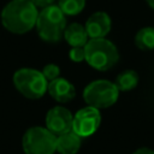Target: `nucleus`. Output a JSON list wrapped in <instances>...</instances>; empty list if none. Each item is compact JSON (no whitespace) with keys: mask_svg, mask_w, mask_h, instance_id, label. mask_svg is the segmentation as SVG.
<instances>
[{"mask_svg":"<svg viewBox=\"0 0 154 154\" xmlns=\"http://www.w3.org/2000/svg\"><path fill=\"white\" fill-rule=\"evenodd\" d=\"M72 122L73 116L67 108L63 106H55L46 114V128L55 136L71 130Z\"/></svg>","mask_w":154,"mask_h":154,"instance_id":"obj_8","label":"nucleus"},{"mask_svg":"<svg viewBox=\"0 0 154 154\" xmlns=\"http://www.w3.org/2000/svg\"><path fill=\"white\" fill-rule=\"evenodd\" d=\"M22 146L25 154H54L57 136L47 128L34 126L25 131Z\"/></svg>","mask_w":154,"mask_h":154,"instance_id":"obj_6","label":"nucleus"},{"mask_svg":"<svg viewBox=\"0 0 154 154\" xmlns=\"http://www.w3.org/2000/svg\"><path fill=\"white\" fill-rule=\"evenodd\" d=\"M47 91L55 101L61 102V103L71 101L76 95L75 87L67 79L60 78V77H58L53 81H49Z\"/></svg>","mask_w":154,"mask_h":154,"instance_id":"obj_10","label":"nucleus"},{"mask_svg":"<svg viewBox=\"0 0 154 154\" xmlns=\"http://www.w3.org/2000/svg\"><path fill=\"white\" fill-rule=\"evenodd\" d=\"M69 57L72 61L75 63H81L85 60V54H84V47H72L70 49Z\"/></svg>","mask_w":154,"mask_h":154,"instance_id":"obj_17","label":"nucleus"},{"mask_svg":"<svg viewBox=\"0 0 154 154\" xmlns=\"http://www.w3.org/2000/svg\"><path fill=\"white\" fill-rule=\"evenodd\" d=\"M37 14L31 0H12L1 11V23L10 32L22 35L35 26Z\"/></svg>","mask_w":154,"mask_h":154,"instance_id":"obj_1","label":"nucleus"},{"mask_svg":"<svg viewBox=\"0 0 154 154\" xmlns=\"http://www.w3.org/2000/svg\"><path fill=\"white\" fill-rule=\"evenodd\" d=\"M119 89L114 82L96 79L90 82L83 90V99L88 106L95 108H107L114 105L119 96Z\"/></svg>","mask_w":154,"mask_h":154,"instance_id":"obj_5","label":"nucleus"},{"mask_svg":"<svg viewBox=\"0 0 154 154\" xmlns=\"http://www.w3.org/2000/svg\"><path fill=\"white\" fill-rule=\"evenodd\" d=\"M114 83L119 91L132 90L138 84V75L135 70H125L117 76Z\"/></svg>","mask_w":154,"mask_h":154,"instance_id":"obj_13","label":"nucleus"},{"mask_svg":"<svg viewBox=\"0 0 154 154\" xmlns=\"http://www.w3.org/2000/svg\"><path fill=\"white\" fill-rule=\"evenodd\" d=\"M111 26H112V22L109 16L102 11L93 13L87 19V23L84 25L87 34L90 38L106 37V35L111 30Z\"/></svg>","mask_w":154,"mask_h":154,"instance_id":"obj_9","label":"nucleus"},{"mask_svg":"<svg viewBox=\"0 0 154 154\" xmlns=\"http://www.w3.org/2000/svg\"><path fill=\"white\" fill-rule=\"evenodd\" d=\"M146 2L148 4V6H149L150 8L154 10V0H146Z\"/></svg>","mask_w":154,"mask_h":154,"instance_id":"obj_20","label":"nucleus"},{"mask_svg":"<svg viewBox=\"0 0 154 154\" xmlns=\"http://www.w3.org/2000/svg\"><path fill=\"white\" fill-rule=\"evenodd\" d=\"M58 6L65 16H75L84 8L85 0H59Z\"/></svg>","mask_w":154,"mask_h":154,"instance_id":"obj_15","label":"nucleus"},{"mask_svg":"<svg viewBox=\"0 0 154 154\" xmlns=\"http://www.w3.org/2000/svg\"><path fill=\"white\" fill-rule=\"evenodd\" d=\"M84 54L87 63L99 71L112 69L119 60L117 47L106 37L89 38L84 45Z\"/></svg>","mask_w":154,"mask_h":154,"instance_id":"obj_2","label":"nucleus"},{"mask_svg":"<svg viewBox=\"0 0 154 154\" xmlns=\"http://www.w3.org/2000/svg\"><path fill=\"white\" fill-rule=\"evenodd\" d=\"M31 2L36 6V8H45L49 5H53L54 0H31Z\"/></svg>","mask_w":154,"mask_h":154,"instance_id":"obj_18","label":"nucleus"},{"mask_svg":"<svg viewBox=\"0 0 154 154\" xmlns=\"http://www.w3.org/2000/svg\"><path fill=\"white\" fill-rule=\"evenodd\" d=\"M63 37L71 47H84L89 38L85 28L78 23H72L66 26Z\"/></svg>","mask_w":154,"mask_h":154,"instance_id":"obj_12","label":"nucleus"},{"mask_svg":"<svg viewBox=\"0 0 154 154\" xmlns=\"http://www.w3.org/2000/svg\"><path fill=\"white\" fill-rule=\"evenodd\" d=\"M132 154H154V150L150 148H147V147H142V148L136 149Z\"/></svg>","mask_w":154,"mask_h":154,"instance_id":"obj_19","label":"nucleus"},{"mask_svg":"<svg viewBox=\"0 0 154 154\" xmlns=\"http://www.w3.org/2000/svg\"><path fill=\"white\" fill-rule=\"evenodd\" d=\"M135 45L142 51L154 49V28L144 26L137 31L135 35Z\"/></svg>","mask_w":154,"mask_h":154,"instance_id":"obj_14","label":"nucleus"},{"mask_svg":"<svg viewBox=\"0 0 154 154\" xmlns=\"http://www.w3.org/2000/svg\"><path fill=\"white\" fill-rule=\"evenodd\" d=\"M42 73L45 76V78L47 81H53L55 78L59 77V73H60V67L55 64H48L43 67L42 70Z\"/></svg>","mask_w":154,"mask_h":154,"instance_id":"obj_16","label":"nucleus"},{"mask_svg":"<svg viewBox=\"0 0 154 154\" xmlns=\"http://www.w3.org/2000/svg\"><path fill=\"white\" fill-rule=\"evenodd\" d=\"M38 36L47 42H58L64 36L66 16L57 5H49L37 14L35 24Z\"/></svg>","mask_w":154,"mask_h":154,"instance_id":"obj_3","label":"nucleus"},{"mask_svg":"<svg viewBox=\"0 0 154 154\" xmlns=\"http://www.w3.org/2000/svg\"><path fill=\"white\" fill-rule=\"evenodd\" d=\"M13 83L17 90L28 99L42 97L48 87V81L45 78L42 71L23 67L14 72Z\"/></svg>","mask_w":154,"mask_h":154,"instance_id":"obj_4","label":"nucleus"},{"mask_svg":"<svg viewBox=\"0 0 154 154\" xmlns=\"http://www.w3.org/2000/svg\"><path fill=\"white\" fill-rule=\"evenodd\" d=\"M82 137L72 129L57 136V152L60 154H76L82 144Z\"/></svg>","mask_w":154,"mask_h":154,"instance_id":"obj_11","label":"nucleus"},{"mask_svg":"<svg viewBox=\"0 0 154 154\" xmlns=\"http://www.w3.org/2000/svg\"><path fill=\"white\" fill-rule=\"evenodd\" d=\"M100 123L101 114L99 108L87 106L84 108H81L73 116L72 130L81 137H88L99 129Z\"/></svg>","mask_w":154,"mask_h":154,"instance_id":"obj_7","label":"nucleus"}]
</instances>
